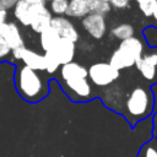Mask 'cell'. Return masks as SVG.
<instances>
[{"label": "cell", "mask_w": 157, "mask_h": 157, "mask_svg": "<svg viewBox=\"0 0 157 157\" xmlns=\"http://www.w3.org/2000/svg\"><path fill=\"white\" fill-rule=\"evenodd\" d=\"M103 93L104 104L124 115L131 126L150 117L155 108L153 93L145 83L137 82L128 91L120 86H110Z\"/></svg>", "instance_id": "cell-1"}, {"label": "cell", "mask_w": 157, "mask_h": 157, "mask_svg": "<svg viewBox=\"0 0 157 157\" xmlns=\"http://www.w3.org/2000/svg\"><path fill=\"white\" fill-rule=\"evenodd\" d=\"M15 86L20 97L26 102L37 103L49 93V85L40 71H36L26 65L17 66L15 72Z\"/></svg>", "instance_id": "cell-2"}, {"label": "cell", "mask_w": 157, "mask_h": 157, "mask_svg": "<svg viewBox=\"0 0 157 157\" xmlns=\"http://www.w3.org/2000/svg\"><path fill=\"white\" fill-rule=\"evenodd\" d=\"M87 71L91 83L97 87H109L120 76V71L114 69L109 63H94Z\"/></svg>", "instance_id": "cell-3"}, {"label": "cell", "mask_w": 157, "mask_h": 157, "mask_svg": "<svg viewBox=\"0 0 157 157\" xmlns=\"http://www.w3.org/2000/svg\"><path fill=\"white\" fill-rule=\"evenodd\" d=\"M60 82L65 94L74 102H85L93 96L91 82L87 78H74Z\"/></svg>", "instance_id": "cell-4"}, {"label": "cell", "mask_w": 157, "mask_h": 157, "mask_svg": "<svg viewBox=\"0 0 157 157\" xmlns=\"http://www.w3.org/2000/svg\"><path fill=\"white\" fill-rule=\"evenodd\" d=\"M135 66L145 81L151 85L157 82V52L142 54Z\"/></svg>", "instance_id": "cell-5"}, {"label": "cell", "mask_w": 157, "mask_h": 157, "mask_svg": "<svg viewBox=\"0 0 157 157\" xmlns=\"http://www.w3.org/2000/svg\"><path fill=\"white\" fill-rule=\"evenodd\" d=\"M83 29L94 39H101L107 32V21L104 15L88 13L82 18Z\"/></svg>", "instance_id": "cell-6"}, {"label": "cell", "mask_w": 157, "mask_h": 157, "mask_svg": "<svg viewBox=\"0 0 157 157\" xmlns=\"http://www.w3.org/2000/svg\"><path fill=\"white\" fill-rule=\"evenodd\" d=\"M52 12L47 7L45 4H40V5H33L32 6V18H31V28L37 32V33H42L45 29L50 28V23H52Z\"/></svg>", "instance_id": "cell-7"}, {"label": "cell", "mask_w": 157, "mask_h": 157, "mask_svg": "<svg viewBox=\"0 0 157 157\" xmlns=\"http://www.w3.org/2000/svg\"><path fill=\"white\" fill-rule=\"evenodd\" d=\"M50 27L58 33V36L60 38L70 39L72 42H77L78 40V32H77L76 27L74 26V23L69 18H66L64 16L53 17Z\"/></svg>", "instance_id": "cell-8"}, {"label": "cell", "mask_w": 157, "mask_h": 157, "mask_svg": "<svg viewBox=\"0 0 157 157\" xmlns=\"http://www.w3.org/2000/svg\"><path fill=\"white\" fill-rule=\"evenodd\" d=\"M0 37L5 39V42L9 44L11 50L25 45L23 37L21 34V31L18 26L15 22H5L0 31Z\"/></svg>", "instance_id": "cell-9"}, {"label": "cell", "mask_w": 157, "mask_h": 157, "mask_svg": "<svg viewBox=\"0 0 157 157\" xmlns=\"http://www.w3.org/2000/svg\"><path fill=\"white\" fill-rule=\"evenodd\" d=\"M75 50H76L75 42H72L70 39H65V38H60L56 47L54 48V50L52 53L56 56L60 65H64V64L72 61V59L75 56Z\"/></svg>", "instance_id": "cell-10"}, {"label": "cell", "mask_w": 157, "mask_h": 157, "mask_svg": "<svg viewBox=\"0 0 157 157\" xmlns=\"http://www.w3.org/2000/svg\"><path fill=\"white\" fill-rule=\"evenodd\" d=\"M59 76H60V81H67L74 78H87L88 71L83 65L76 61H70L67 64L61 65Z\"/></svg>", "instance_id": "cell-11"}, {"label": "cell", "mask_w": 157, "mask_h": 157, "mask_svg": "<svg viewBox=\"0 0 157 157\" xmlns=\"http://www.w3.org/2000/svg\"><path fill=\"white\" fill-rule=\"evenodd\" d=\"M121 50H124L126 54H129L132 59H135L136 61L142 56L144 54V44H142V40L137 37H130L125 40H121L119 47Z\"/></svg>", "instance_id": "cell-12"}, {"label": "cell", "mask_w": 157, "mask_h": 157, "mask_svg": "<svg viewBox=\"0 0 157 157\" xmlns=\"http://www.w3.org/2000/svg\"><path fill=\"white\" fill-rule=\"evenodd\" d=\"M21 60L23 61V65H26L36 71H40V72L44 71V56L32 49L26 48Z\"/></svg>", "instance_id": "cell-13"}, {"label": "cell", "mask_w": 157, "mask_h": 157, "mask_svg": "<svg viewBox=\"0 0 157 157\" xmlns=\"http://www.w3.org/2000/svg\"><path fill=\"white\" fill-rule=\"evenodd\" d=\"M13 16L21 25L31 26L32 6L27 4L25 0H18L13 6Z\"/></svg>", "instance_id": "cell-14"}, {"label": "cell", "mask_w": 157, "mask_h": 157, "mask_svg": "<svg viewBox=\"0 0 157 157\" xmlns=\"http://www.w3.org/2000/svg\"><path fill=\"white\" fill-rule=\"evenodd\" d=\"M59 39H60V37L52 27L45 29L44 32L39 33V43H40V47L44 50V53L53 52L54 48L56 47Z\"/></svg>", "instance_id": "cell-15"}, {"label": "cell", "mask_w": 157, "mask_h": 157, "mask_svg": "<svg viewBox=\"0 0 157 157\" xmlns=\"http://www.w3.org/2000/svg\"><path fill=\"white\" fill-rule=\"evenodd\" d=\"M88 7H87V0H69V6L66 15L69 17H85L88 15Z\"/></svg>", "instance_id": "cell-16"}, {"label": "cell", "mask_w": 157, "mask_h": 157, "mask_svg": "<svg viewBox=\"0 0 157 157\" xmlns=\"http://www.w3.org/2000/svg\"><path fill=\"white\" fill-rule=\"evenodd\" d=\"M110 33L114 38H117L119 40H125L130 37H134L135 29L129 23H120V25H117L115 27H113Z\"/></svg>", "instance_id": "cell-17"}, {"label": "cell", "mask_w": 157, "mask_h": 157, "mask_svg": "<svg viewBox=\"0 0 157 157\" xmlns=\"http://www.w3.org/2000/svg\"><path fill=\"white\" fill-rule=\"evenodd\" d=\"M87 7L90 13H99V15H107L112 6L109 2H105L103 0H87Z\"/></svg>", "instance_id": "cell-18"}, {"label": "cell", "mask_w": 157, "mask_h": 157, "mask_svg": "<svg viewBox=\"0 0 157 157\" xmlns=\"http://www.w3.org/2000/svg\"><path fill=\"white\" fill-rule=\"evenodd\" d=\"M136 157H157V137H152L145 142L140 147Z\"/></svg>", "instance_id": "cell-19"}, {"label": "cell", "mask_w": 157, "mask_h": 157, "mask_svg": "<svg viewBox=\"0 0 157 157\" xmlns=\"http://www.w3.org/2000/svg\"><path fill=\"white\" fill-rule=\"evenodd\" d=\"M43 56H44V71L48 75H54L59 70V66H60L59 60L52 52L44 53Z\"/></svg>", "instance_id": "cell-20"}, {"label": "cell", "mask_w": 157, "mask_h": 157, "mask_svg": "<svg viewBox=\"0 0 157 157\" xmlns=\"http://www.w3.org/2000/svg\"><path fill=\"white\" fill-rule=\"evenodd\" d=\"M69 6V0H52L49 5V10L55 16H63L66 15Z\"/></svg>", "instance_id": "cell-21"}, {"label": "cell", "mask_w": 157, "mask_h": 157, "mask_svg": "<svg viewBox=\"0 0 157 157\" xmlns=\"http://www.w3.org/2000/svg\"><path fill=\"white\" fill-rule=\"evenodd\" d=\"M135 1L137 2V6H139L140 11H141L146 17L152 16L157 0H135Z\"/></svg>", "instance_id": "cell-22"}, {"label": "cell", "mask_w": 157, "mask_h": 157, "mask_svg": "<svg viewBox=\"0 0 157 157\" xmlns=\"http://www.w3.org/2000/svg\"><path fill=\"white\" fill-rule=\"evenodd\" d=\"M144 37L146 43L152 47V48H157V27L150 26L147 28H145L144 31Z\"/></svg>", "instance_id": "cell-23"}, {"label": "cell", "mask_w": 157, "mask_h": 157, "mask_svg": "<svg viewBox=\"0 0 157 157\" xmlns=\"http://www.w3.org/2000/svg\"><path fill=\"white\" fill-rule=\"evenodd\" d=\"M10 53H11V48H10L9 44L5 42V39L0 37V59L6 58Z\"/></svg>", "instance_id": "cell-24"}, {"label": "cell", "mask_w": 157, "mask_h": 157, "mask_svg": "<svg viewBox=\"0 0 157 157\" xmlns=\"http://www.w3.org/2000/svg\"><path fill=\"white\" fill-rule=\"evenodd\" d=\"M109 4L115 9H124L129 5V0H110Z\"/></svg>", "instance_id": "cell-25"}, {"label": "cell", "mask_w": 157, "mask_h": 157, "mask_svg": "<svg viewBox=\"0 0 157 157\" xmlns=\"http://www.w3.org/2000/svg\"><path fill=\"white\" fill-rule=\"evenodd\" d=\"M18 0H0V10H7L15 6Z\"/></svg>", "instance_id": "cell-26"}, {"label": "cell", "mask_w": 157, "mask_h": 157, "mask_svg": "<svg viewBox=\"0 0 157 157\" xmlns=\"http://www.w3.org/2000/svg\"><path fill=\"white\" fill-rule=\"evenodd\" d=\"M25 49H26V47L22 45V47H18V48L11 50L12 56H13L16 60H21V59H22V55H23V53H25Z\"/></svg>", "instance_id": "cell-27"}, {"label": "cell", "mask_w": 157, "mask_h": 157, "mask_svg": "<svg viewBox=\"0 0 157 157\" xmlns=\"http://www.w3.org/2000/svg\"><path fill=\"white\" fill-rule=\"evenodd\" d=\"M6 18H7V11L0 10V31H1V27L4 26V23L6 22Z\"/></svg>", "instance_id": "cell-28"}, {"label": "cell", "mask_w": 157, "mask_h": 157, "mask_svg": "<svg viewBox=\"0 0 157 157\" xmlns=\"http://www.w3.org/2000/svg\"><path fill=\"white\" fill-rule=\"evenodd\" d=\"M27 4H29L31 6H33V5H40V4H45L44 2V0H25Z\"/></svg>", "instance_id": "cell-29"}, {"label": "cell", "mask_w": 157, "mask_h": 157, "mask_svg": "<svg viewBox=\"0 0 157 157\" xmlns=\"http://www.w3.org/2000/svg\"><path fill=\"white\" fill-rule=\"evenodd\" d=\"M153 131H157V113L153 117Z\"/></svg>", "instance_id": "cell-30"}, {"label": "cell", "mask_w": 157, "mask_h": 157, "mask_svg": "<svg viewBox=\"0 0 157 157\" xmlns=\"http://www.w3.org/2000/svg\"><path fill=\"white\" fill-rule=\"evenodd\" d=\"M152 17H153V20H155V21L157 22V1H156V6H155V10H153Z\"/></svg>", "instance_id": "cell-31"}, {"label": "cell", "mask_w": 157, "mask_h": 157, "mask_svg": "<svg viewBox=\"0 0 157 157\" xmlns=\"http://www.w3.org/2000/svg\"><path fill=\"white\" fill-rule=\"evenodd\" d=\"M52 0H44V2H50Z\"/></svg>", "instance_id": "cell-32"}, {"label": "cell", "mask_w": 157, "mask_h": 157, "mask_svg": "<svg viewBox=\"0 0 157 157\" xmlns=\"http://www.w3.org/2000/svg\"><path fill=\"white\" fill-rule=\"evenodd\" d=\"M103 1H105V2H110V0H103Z\"/></svg>", "instance_id": "cell-33"}, {"label": "cell", "mask_w": 157, "mask_h": 157, "mask_svg": "<svg viewBox=\"0 0 157 157\" xmlns=\"http://www.w3.org/2000/svg\"><path fill=\"white\" fill-rule=\"evenodd\" d=\"M129 1H130V0H129Z\"/></svg>", "instance_id": "cell-34"}]
</instances>
